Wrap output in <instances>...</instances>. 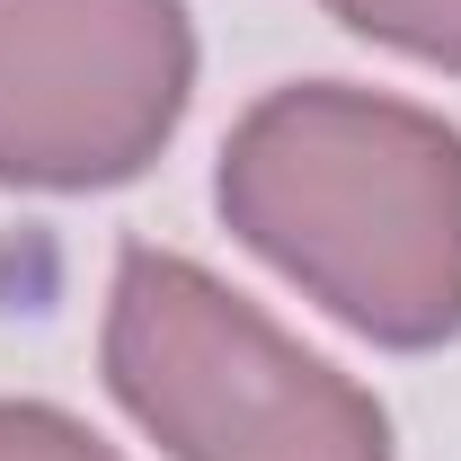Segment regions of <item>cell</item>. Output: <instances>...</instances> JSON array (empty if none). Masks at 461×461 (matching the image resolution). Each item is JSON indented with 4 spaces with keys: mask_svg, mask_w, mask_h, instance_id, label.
Returning <instances> with one entry per match:
<instances>
[{
    "mask_svg": "<svg viewBox=\"0 0 461 461\" xmlns=\"http://www.w3.org/2000/svg\"><path fill=\"white\" fill-rule=\"evenodd\" d=\"M213 213L302 302L391 355L461 338V124L355 80H285L240 107Z\"/></svg>",
    "mask_w": 461,
    "mask_h": 461,
    "instance_id": "1",
    "label": "cell"
},
{
    "mask_svg": "<svg viewBox=\"0 0 461 461\" xmlns=\"http://www.w3.org/2000/svg\"><path fill=\"white\" fill-rule=\"evenodd\" d=\"M320 9L338 18L346 36L461 80V0H320Z\"/></svg>",
    "mask_w": 461,
    "mask_h": 461,
    "instance_id": "4",
    "label": "cell"
},
{
    "mask_svg": "<svg viewBox=\"0 0 461 461\" xmlns=\"http://www.w3.org/2000/svg\"><path fill=\"white\" fill-rule=\"evenodd\" d=\"M195 107L186 0H0V186H133Z\"/></svg>",
    "mask_w": 461,
    "mask_h": 461,
    "instance_id": "3",
    "label": "cell"
},
{
    "mask_svg": "<svg viewBox=\"0 0 461 461\" xmlns=\"http://www.w3.org/2000/svg\"><path fill=\"white\" fill-rule=\"evenodd\" d=\"M0 461H124V453L54 400H0Z\"/></svg>",
    "mask_w": 461,
    "mask_h": 461,
    "instance_id": "5",
    "label": "cell"
},
{
    "mask_svg": "<svg viewBox=\"0 0 461 461\" xmlns=\"http://www.w3.org/2000/svg\"><path fill=\"white\" fill-rule=\"evenodd\" d=\"M115 408L169 461H391V408L213 267L124 240L98 320Z\"/></svg>",
    "mask_w": 461,
    "mask_h": 461,
    "instance_id": "2",
    "label": "cell"
}]
</instances>
